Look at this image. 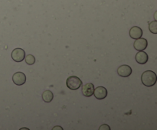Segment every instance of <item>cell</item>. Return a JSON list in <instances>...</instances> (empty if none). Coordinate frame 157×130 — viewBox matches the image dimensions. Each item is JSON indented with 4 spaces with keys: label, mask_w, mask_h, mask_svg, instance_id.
I'll return each instance as SVG.
<instances>
[{
    "label": "cell",
    "mask_w": 157,
    "mask_h": 130,
    "mask_svg": "<svg viewBox=\"0 0 157 130\" xmlns=\"http://www.w3.org/2000/svg\"><path fill=\"white\" fill-rule=\"evenodd\" d=\"M141 80L146 87H153L156 84L157 81V76L156 73L151 70H147L144 72L141 76Z\"/></svg>",
    "instance_id": "cell-1"
},
{
    "label": "cell",
    "mask_w": 157,
    "mask_h": 130,
    "mask_svg": "<svg viewBox=\"0 0 157 130\" xmlns=\"http://www.w3.org/2000/svg\"><path fill=\"white\" fill-rule=\"evenodd\" d=\"M82 81L79 77L76 76H71L66 80V85L70 90H76L81 87Z\"/></svg>",
    "instance_id": "cell-2"
},
{
    "label": "cell",
    "mask_w": 157,
    "mask_h": 130,
    "mask_svg": "<svg viewBox=\"0 0 157 130\" xmlns=\"http://www.w3.org/2000/svg\"><path fill=\"white\" fill-rule=\"evenodd\" d=\"M25 52L21 48H15L12 52V58L15 62H21L25 59Z\"/></svg>",
    "instance_id": "cell-3"
},
{
    "label": "cell",
    "mask_w": 157,
    "mask_h": 130,
    "mask_svg": "<svg viewBox=\"0 0 157 130\" xmlns=\"http://www.w3.org/2000/svg\"><path fill=\"white\" fill-rule=\"evenodd\" d=\"M12 81L17 86H21L26 82V76L22 72H17L12 76Z\"/></svg>",
    "instance_id": "cell-4"
},
{
    "label": "cell",
    "mask_w": 157,
    "mask_h": 130,
    "mask_svg": "<svg viewBox=\"0 0 157 130\" xmlns=\"http://www.w3.org/2000/svg\"><path fill=\"white\" fill-rule=\"evenodd\" d=\"M107 90L104 87H98L94 89L93 94L98 99H104L107 96Z\"/></svg>",
    "instance_id": "cell-5"
},
{
    "label": "cell",
    "mask_w": 157,
    "mask_h": 130,
    "mask_svg": "<svg viewBox=\"0 0 157 130\" xmlns=\"http://www.w3.org/2000/svg\"><path fill=\"white\" fill-rule=\"evenodd\" d=\"M148 45V42H147V40L145 38H138L136 39V41H134V44H133V47L136 50H137L138 51H140V50H144L147 47Z\"/></svg>",
    "instance_id": "cell-6"
},
{
    "label": "cell",
    "mask_w": 157,
    "mask_h": 130,
    "mask_svg": "<svg viewBox=\"0 0 157 130\" xmlns=\"http://www.w3.org/2000/svg\"><path fill=\"white\" fill-rule=\"evenodd\" d=\"M117 73L122 77H128L132 73V68L128 65H121L118 68Z\"/></svg>",
    "instance_id": "cell-7"
},
{
    "label": "cell",
    "mask_w": 157,
    "mask_h": 130,
    "mask_svg": "<svg viewBox=\"0 0 157 130\" xmlns=\"http://www.w3.org/2000/svg\"><path fill=\"white\" fill-rule=\"evenodd\" d=\"M94 91V85L93 84H86L82 87V93L84 96L90 97L93 95Z\"/></svg>",
    "instance_id": "cell-8"
},
{
    "label": "cell",
    "mask_w": 157,
    "mask_h": 130,
    "mask_svg": "<svg viewBox=\"0 0 157 130\" xmlns=\"http://www.w3.org/2000/svg\"><path fill=\"white\" fill-rule=\"evenodd\" d=\"M136 61L140 64H145L148 61V54L144 50H140L136 54Z\"/></svg>",
    "instance_id": "cell-9"
},
{
    "label": "cell",
    "mask_w": 157,
    "mask_h": 130,
    "mask_svg": "<svg viewBox=\"0 0 157 130\" xmlns=\"http://www.w3.org/2000/svg\"><path fill=\"white\" fill-rule=\"evenodd\" d=\"M130 36L133 39H138L143 36V30L140 27L133 26L130 31Z\"/></svg>",
    "instance_id": "cell-10"
},
{
    "label": "cell",
    "mask_w": 157,
    "mask_h": 130,
    "mask_svg": "<svg viewBox=\"0 0 157 130\" xmlns=\"http://www.w3.org/2000/svg\"><path fill=\"white\" fill-rule=\"evenodd\" d=\"M54 98V94L51 90H45L42 93V99L45 102H52Z\"/></svg>",
    "instance_id": "cell-11"
},
{
    "label": "cell",
    "mask_w": 157,
    "mask_h": 130,
    "mask_svg": "<svg viewBox=\"0 0 157 130\" xmlns=\"http://www.w3.org/2000/svg\"><path fill=\"white\" fill-rule=\"evenodd\" d=\"M25 60L26 64L29 65H33L35 62V58L32 54H29L25 57Z\"/></svg>",
    "instance_id": "cell-12"
},
{
    "label": "cell",
    "mask_w": 157,
    "mask_h": 130,
    "mask_svg": "<svg viewBox=\"0 0 157 130\" xmlns=\"http://www.w3.org/2000/svg\"><path fill=\"white\" fill-rule=\"evenodd\" d=\"M149 28H150V31L153 34L157 33V21H152V22L150 23L149 24Z\"/></svg>",
    "instance_id": "cell-13"
},
{
    "label": "cell",
    "mask_w": 157,
    "mask_h": 130,
    "mask_svg": "<svg viewBox=\"0 0 157 130\" xmlns=\"http://www.w3.org/2000/svg\"><path fill=\"white\" fill-rule=\"evenodd\" d=\"M100 130H110V127L107 124H103L99 128Z\"/></svg>",
    "instance_id": "cell-14"
},
{
    "label": "cell",
    "mask_w": 157,
    "mask_h": 130,
    "mask_svg": "<svg viewBox=\"0 0 157 130\" xmlns=\"http://www.w3.org/2000/svg\"><path fill=\"white\" fill-rule=\"evenodd\" d=\"M55 129H61V130H63V128H61V127H60V126L54 127V128H53V130H55Z\"/></svg>",
    "instance_id": "cell-15"
},
{
    "label": "cell",
    "mask_w": 157,
    "mask_h": 130,
    "mask_svg": "<svg viewBox=\"0 0 157 130\" xmlns=\"http://www.w3.org/2000/svg\"><path fill=\"white\" fill-rule=\"evenodd\" d=\"M21 129H29V128H21Z\"/></svg>",
    "instance_id": "cell-16"
}]
</instances>
